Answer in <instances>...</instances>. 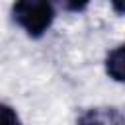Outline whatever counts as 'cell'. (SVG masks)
I'll return each mask as SVG.
<instances>
[{"instance_id": "1", "label": "cell", "mask_w": 125, "mask_h": 125, "mask_svg": "<svg viewBox=\"0 0 125 125\" xmlns=\"http://www.w3.org/2000/svg\"><path fill=\"white\" fill-rule=\"evenodd\" d=\"M55 14V0H16L12 6L14 21L33 39H39L49 31Z\"/></svg>"}, {"instance_id": "2", "label": "cell", "mask_w": 125, "mask_h": 125, "mask_svg": "<svg viewBox=\"0 0 125 125\" xmlns=\"http://www.w3.org/2000/svg\"><path fill=\"white\" fill-rule=\"evenodd\" d=\"M76 125H125L123 111L113 105H104V107H88L84 109Z\"/></svg>"}, {"instance_id": "3", "label": "cell", "mask_w": 125, "mask_h": 125, "mask_svg": "<svg viewBox=\"0 0 125 125\" xmlns=\"http://www.w3.org/2000/svg\"><path fill=\"white\" fill-rule=\"evenodd\" d=\"M105 72L115 82H123V45L113 47L105 55Z\"/></svg>"}, {"instance_id": "4", "label": "cell", "mask_w": 125, "mask_h": 125, "mask_svg": "<svg viewBox=\"0 0 125 125\" xmlns=\"http://www.w3.org/2000/svg\"><path fill=\"white\" fill-rule=\"evenodd\" d=\"M0 125H23L18 111L4 102H0Z\"/></svg>"}, {"instance_id": "5", "label": "cell", "mask_w": 125, "mask_h": 125, "mask_svg": "<svg viewBox=\"0 0 125 125\" xmlns=\"http://www.w3.org/2000/svg\"><path fill=\"white\" fill-rule=\"evenodd\" d=\"M62 2H64V8L68 12H82L90 0H62Z\"/></svg>"}, {"instance_id": "6", "label": "cell", "mask_w": 125, "mask_h": 125, "mask_svg": "<svg viewBox=\"0 0 125 125\" xmlns=\"http://www.w3.org/2000/svg\"><path fill=\"white\" fill-rule=\"evenodd\" d=\"M111 2V6H113V10H115V14H123V0H109Z\"/></svg>"}]
</instances>
